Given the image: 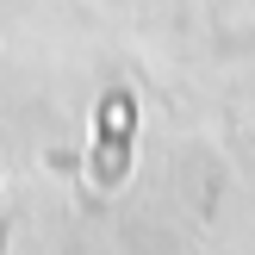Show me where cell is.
Listing matches in <instances>:
<instances>
[{"mask_svg": "<svg viewBox=\"0 0 255 255\" xmlns=\"http://www.w3.org/2000/svg\"><path fill=\"white\" fill-rule=\"evenodd\" d=\"M119 143H125V100L106 106V156H100V181H119Z\"/></svg>", "mask_w": 255, "mask_h": 255, "instance_id": "1", "label": "cell"}]
</instances>
